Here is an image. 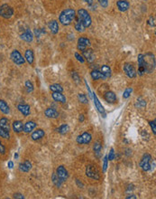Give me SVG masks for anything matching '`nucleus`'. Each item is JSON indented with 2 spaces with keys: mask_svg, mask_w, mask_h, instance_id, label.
I'll return each instance as SVG.
<instances>
[{
  "mask_svg": "<svg viewBox=\"0 0 156 199\" xmlns=\"http://www.w3.org/2000/svg\"><path fill=\"white\" fill-rule=\"evenodd\" d=\"M117 6L119 11L121 12H126L129 9L130 4L126 1V0H118L117 2Z\"/></svg>",
  "mask_w": 156,
  "mask_h": 199,
  "instance_id": "17",
  "label": "nucleus"
},
{
  "mask_svg": "<svg viewBox=\"0 0 156 199\" xmlns=\"http://www.w3.org/2000/svg\"><path fill=\"white\" fill-rule=\"evenodd\" d=\"M132 91H133V89H132V88H127V89H126V91H124V93H123V98H124V99H127V98H129L130 95H131V93H132Z\"/></svg>",
  "mask_w": 156,
  "mask_h": 199,
  "instance_id": "40",
  "label": "nucleus"
},
{
  "mask_svg": "<svg viewBox=\"0 0 156 199\" xmlns=\"http://www.w3.org/2000/svg\"><path fill=\"white\" fill-rule=\"evenodd\" d=\"M14 198H20V199H24L25 196L22 195V194H19V193H16L14 195Z\"/></svg>",
  "mask_w": 156,
  "mask_h": 199,
  "instance_id": "48",
  "label": "nucleus"
},
{
  "mask_svg": "<svg viewBox=\"0 0 156 199\" xmlns=\"http://www.w3.org/2000/svg\"><path fill=\"white\" fill-rule=\"evenodd\" d=\"M50 90L53 92H62L63 91V88L60 84H58V83H54V84H51L50 86Z\"/></svg>",
  "mask_w": 156,
  "mask_h": 199,
  "instance_id": "32",
  "label": "nucleus"
},
{
  "mask_svg": "<svg viewBox=\"0 0 156 199\" xmlns=\"http://www.w3.org/2000/svg\"><path fill=\"white\" fill-rule=\"evenodd\" d=\"M18 158V154H15V159H17Z\"/></svg>",
  "mask_w": 156,
  "mask_h": 199,
  "instance_id": "56",
  "label": "nucleus"
},
{
  "mask_svg": "<svg viewBox=\"0 0 156 199\" xmlns=\"http://www.w3.org/2000/svg\"><path fill=\"white\" fill-rule=\"evenodd\" d=\"M83 1H84L85 3H87L88 5H89V6H91L93 4V0H83Z\"/></svg>",
  "mask_w": 156,
  "mask_h": 199,
  "instance_id": "52",
  "label": "nucleus"
},
{
  "mask_svg": "<svg viewBox=\"0 0 156 199\" xmlns=\"http://www.w3.org/2000/svg\"><path fill=\"white\" fill-rule=\"evenodd\" d=\"M36 126H37V124L34 121H33V120L27 121L24 125V131L25 133H30V132H32L34 130V129H35Z\"/></svg>",
  "mask_w": 156,
  "mask_h": 199,
  "instance_id": "23",
  "label": "nucleus"
},
{
  "mask_svg": "<svg viewBox=\"0 0 156 199\" xmlns=\"http://www.w3.org/2000/svg\"><path fill=\"white\" fill-rule=\"evenodd\" d=\"M69 130H70V127H69V125H67V124L61 125V126H60V128L58 129V132L60 134H62V135L68 133Z\"/></svg>",
  "mask_w": 156,
  "mask_h": 199,
  "instance_id": "35",
  "label": "nucleus"
},
{
  "mask_svg": "<svg viewBox=\"0 0 156 199\" xmlns=\"http://www.w3.org/2000/svg\"><path fill=\"white\" fill-rule=\"evenodd\" d=\"M0 137L3 138V139L7 140V139L10 138V133H9L8 130H4V129H1V128H0Z\"/></svg>",
  "mask_w": 156,
  "mask_h": 199,
  "instance_id": "37",
  "label": "nucleus"
},
{
  "mask_svg": "<svg viewBox=\"0 0 156 199\" xmlns=\"http://www.w3.org/2000/svg\"><path fill=\"white\" fill-rule=\"evenodd\" d=\"M10 57H11L12 61L16 65H23L25 62V59L22 56V55H21L19 53V51H17V50H14L11 53Z\"/></svg>",
  "mask_w": 156,
  "mask_h": 199,
  "instance_id": "8",
  "label": "nucleus"
},
{
  "mask_svg": "<svg viewBox=\"0 0 156 199\" xmlns=\"http://www.w3.org/2000/svg\"><path fill=\"white\" fill-rule=\"evenodd\" d=\"M108 159L112 161L113 159H115V150H114V149H110V152L108 156Z\"/></svg>",
  "mask_w": 156,
  "mask_h": 199,
  "instance_id": "42",
  "label": "nucleus"
},
{
  "mask_svg": "<svg viewBox=\"0 0 156 199\" xmlns=\"http://www.w3.org/2000/svg\"><path fill=\"white\" fill-rule=\"evenodd\" d=\"M92 98H93V100H94V104H95V106H96L97 110H98V112L101 114V116H102L103 118H106V117H107L106 110H105V109H104V107L102 106V104L100 103L99 100L98 99V97H97V95H96L95 93H93Z\"/></svg>",
  "mask_w": 156,
  "mask_h": 199,
  "instance_id": "12",
  "label": "nucleus"
},
{
  "mask_svg": "<svg viewBox=\"0 0 156 199\" xmlns=\"http://www.w3.org/2000/svg\"><path fill=\"white\" fill-rule=\"evenodd\" d=\"M44 114L47 118L50 119H57L59 117V112L53 108H48L44 110Z\"/></svg>",
  "mask_w": 156,
  "mask_h": 199,
  "instance_id": "19",
  "label": "nucleus"
},
{
  "mask_svg": "<svg viewBox=\"0 0 156 199\" xmlns=\"http://www.w3.org/2000/svg\"><path fill=\"white\" fill-rule=\"evenodd\" d=\"M126 199H130V198H134V199H136V195H132L126 196Z\"/></svg>",
  "mask_w": 156,
  "mask_h": 199,
  "instance_id": "54",
  "label": "nucleus"
},
{
  "mask_svg": "<svg viewBox=\"0 0 156 199\" xmlns=\"http://www.w3.org/2000/svg\"><path fill=\"white\" fill-rule=\"evenodd\" d=\"M146 106V101L144 100H143L142 98H138L137 99V102H136V107L138 108H144Z\"/></svg>",
  "mask_w": 156,
  "mask_h": 199,
  "instance_id": "38",
  "label": "nucleus"
},
{
  "mask_svg": "<svg viewBox=\"0 0 156 199\" xmlns=\"http://www.w3.org/2000/svg\"><path fill=\"white\" fill-rule=\"evenodd\" d=\"M20 37L22 40L27 42V43H31V42H33V40H34V35L29 29H27L25 32H24L22 35H21Z\"/></svg>",
  "mask_w": 156,
  "mask_h": 199,
  "instance_id": "20",
  "label": "nucleus"
},
{
  "mask_svg": "<svg viewBox=\"0 0 156 199\" xmlns=\"http://www.w3.org/2000/svg\"><path fill=\"white\" fill-rule=\"evenodd\" d=\"M108 156H106L103 159V172H106V170L108 169Z\"/></svg>",
  "mask_w": 156,
  "mask_h": 199,
  "instance_id": "43",
  "label": "nucleus"
},
{
  "mask_svg": "<svg viewBox=\"0 0 156 199\" xmlns=\"http://www.w3.org/2000/svg\"><path fill=\"white\" fill-rule=\"evenodd\" d=\"M75 57H76V59H77L79 62H81V64H83V62H84V58H83L81 55H79V53H75Z\"/></svg>",
  "mask_w": 156,
  "mask_h": 199,
  "instance_id": "46",
  "label": "nucleus"
},
{
  "mask_svg": "<svg viewBox=\"0 0 156 199\" xmlns=\"http://www.w3.org/2000/svg\"><path fill=\"white\" fill-rule=\"evenodd\" d=\"M82 54L89 62H93L95 61V55L92 49H85L84 51H82Z\"/></svg>",
  "mask_w": 156,
  "mask_h": 199,
  "instance_id": "16",
  "label": "nucleus"
},
{
  "mask_svg": "<svg viewBox=\"0 0 156 199\" xmlns=\"http://www.w3.org/2000/svg\"><path fill=\"white\" fill-rule=\"evenodd\" d=\"M17 109L25 117L29 116L30 113H31V108L28 104H18Z\"/></svg>",
  "mask_w": 156,
  "mask_h": 199,
  "instance_id": "18",
  "label": "nucleus"
},
{
  "mask_svg": "<svg viewBox=\"0 0 156 199\" xmlns=\"http://www.w3.org/2000/svg\"><path fill=\"white\" fill-rule=\"evenodd\" d=\"M78 19L81 21L82 24L84 25V26L86 28L89 27L91 25V17L87 10L83 9V8L78 10Z\"/></svg>",
  "mask_w": 156,
  "mask_h": 199,
  "instance_id": "2",
  "label": "nucleus"
},
{
  "mask_svg": "<svg viewBox=\"0 0 156 199\" xmlns=\"http://www.w3.org/2000/svg\"><path fill=\"white\" fill-rule=\"evenodd\" d=\"M32 169V163L29 160H25L24 163H21L19 165V170L22 172H29Z\"/></svg>",
  "mask_w": 156,
  "mask_h": 199,
  "instance_id": "25",
  "label": "nucleus"
},
{
  "mask_svg": "<svg viewBox=\"0 0 156 199\" xmlns=\"http://www.w3.org/2000/svg\"><path fill=\"white\" fill-rule=\"evenodd\" d=\"M151 160L152 156L148 153H145L140 161V166L143 171H149L151 169Z\"/></svg>",
  "mask_w": 156,
  "mask_h": 199,
  "instance_id": "6",
  "label": "nucleus"
},
{
  "mask_svg": "<svg viewBox=\"0 0 156 199\" xmlns=\"http://www.w3.org/2000/svg\"><path fill=\"white\" fill-rule=\"evenodd\" d=\"M144 58V64H145V70L146 72L150 73L153 71L155 65V59L154 55L151 53H147L146 55H143Z\"/></svg>",
  "mask_w": 156,
  "mask_h": 199,
  "instance_id": "3",
  "label": "nucleus"
},
{
  "mask_svg": "<svg viewBox=\"0 0 156 199\" xmlns=\"http://www.w3.org/2000/svg\"><path fill=\"white\" fill-rule=\"evenodd\" d=\"M25 88H26L27 92H32V91H34V85H33V83L31 82L30 81H25Z\"/></svg>",
  "mask_w": 156,
  "mask_h": 199,
  "instance_id": "39",
  "label": "nucleus"
},
{
  "mask_svg": "<svg viewBox=\"0 0 156 199\" xmlns=\"http://www.w3.org/2000/svg\"><path fill=\"white\" fill-rule=\"evenodd\" d=\"M78 98H79V102H81V103H83V104H88V103H89V100H88V98L86 97L85 94H83V93H79V94H78Z\"/></svg>",
  "mask_w": 156,
  "mask_h": 199,
  "instance_id": "36",
  "label": "nucleus"
},
{
  "mask_svg": "<svg viewBox=\"0 0 156 199\" xmlns=\"http://www.w3.org/2000/svg\"><path fill=\"white\" fill-rule=\"evenodd\" d=\"M25 60L29 64H34V52L32 49H28L25 51Z\"/></svg>",
  "mask_w": 156,
  "mask_h": 199,
  "instance_id": "27",
  "label": "nucleus"
},
{
  "mask_svg": "<svg viewBox=\"0 0 156 199\" xmlns=\"http://www.w3.org/2000/svg\"><path fill=\"white\" fill-rule=\"evenodd\" d=\"M85 83H86V87H87V90H88V91H89V97L90 98H92V92H91V91H90V88H89V84H88V82L85 81Z\"/></svg>",
  "mask_w": 156,
  "mask_h": 199,
  "instance_id": "50",
  "label": "nucleus"
},
{
  "mask_svg": "<svg viewBox=\"0 0 156 199\" xmlns=\"http://www.w3.org/2000/svg\"><path fill=\"white\" fill-rule=\"evenodd\" d=\"M0 110H1L4 114L10 113V108L4 100H0Z\"/></svg>",
  "mask_w": 156,
  "mask_h": 199,
  "instance_id": "29",
  "label": "nucleus"
},
{
  "mask_svg": "<svg viewBox=\"0 0 156 199\" xmlns=\"http://www.w3.org/2000/svg\"><path fill=\"white\" fill-rule=\"evenodd\" d=\"M14 15V10L8 4H3L0 6V16L5 19L11 18Z\"/></svg>",
  "mask_w": 156,
  "mask_h": 199,
  "instance_id": "5",
  "label": "nucleus"
},
{
  "mask_svg": "<svg viewBox=\"0 0 156 199\" xmlns=\"http://www.w3.org/2000/svg\"><path fill=\"white\" fill-rule=\"evenodd\" d=\"M104 99L108 103H116L117 101L116 93L111 91H108L107 92H105V94H104Z\"/></svg>",
  "mask_w": 156,
  "mask_h": 199,
  "instance_id": "14",
  "label": "nucleus"
},
{
  "mask_svg": "<svg viewBox=\"0 0 156 199\" xmlns=\"http://www.w3.org/2000/svg\"><path fill=\"white\" fill-rule=\"evenodd\" d=\"M0 128L4 129L6 130L10 131V125H9V121L6 118H2L0 120Z\"/></svg>",
  "mask_w": 156,
  "mask_h": 199,
  "instance_id": "30",
  "label": "nucleus"
},
{
  "mask_svg": "<svg viewBox=\"0 0 156 199\" xmlns=\"http://www.w3.org/2000/svg\"><path fill=\"white\" fill-rule=\"evenodd\" d=\"M56 175L59 177V179L61 183H64L69 177V173L68 170L65 169L64 166H59L56 169Z\"/></svg>",
  "mask_w": 156,
  "mask_h": 199,
  "instance_id": "7",
  "label": "nucleus"
},
{
  "mask_svg": "<svg viewBox=\"0 0 156 199\" xmlns=\"http://www.w3.org/2000/svg\"><path fill=\"white\" fill-rule=\"evenodd\" d=\"M91 140H92V136L89 132H84L82 135H79L78 136V138L76 140L77 143L78 144H89L91 142Z\"/></svg>",
  "mask_w": 156,
  "mask_h": 199,
  "instance_id": "10",
  "label": "nucleus"
},
{
  "mask_svg": "<svg viewBox=\"0 0 156 199\" xmlns=\"http://www.w3.org/2000/svg\"><path fill=\"white\" fill-rule=\"evenodd\" d=\"M100 72L103 74V76L105 77V79L109 78L111 76V69L108 65H103L100 69Z\"/></svg>",
  "mask_w": 156,
  "mask_h": 199,
  "instance_id": "28",
  "label": "nucleus"
},
{
  "mask_svg": "<svg viewBox=\"0 0 156 199\" xmlns=\"http://www.w3.org/2000/svg\"><path fill=\"white\" fill-rule=\"evenodd\" d=\"M76 16L77 15L74 9L67 8L60 13L59 16V20L63 25H70L72 21L76 18Z\"/></svg>",
  "mask_w": 156,
  "mask_h": 199,
  "instance_id": "1",
  "label": "nucleus"
},
{
  "mask_svg": "<svg viewBox=\"0 0 156 199\" xmlns=\"http://www.w3.org/2000/svg\"><path fill=\"white\" fill-rule=\"evenodd\" d=\"M149 124H150V126H151V128H152V130L153 134L155 135V134H156V124H155V120L150 121Z\"/></svg>",
  "mask_w": 156,
  "mask_h": 199,
  "instance_id": "44",
  "label": "nucleus"
},
{
  "mask_svg": "<svg viewBox=\"0 0 156 199\" xmlns=\"http://www.w3.org/2000/svg\"><path fill=\"white\" fill-rule=\"evenodd\" d=\"M93 150H94L95 156L97 157L98 159L101 158V155H102V146L100 144V142L97 141L94 143V146H93Z\"/></svg>",
  "mask_w": 156,
  "mask_h": 199,
  "instance_id": "26",
  "label": "nucleus"
},
{
  "mask_svg": "<svg viewBox=\"0 0 156 199\" xmlns=\"http://www.w3.org/2000/svg\"><path fill=\"white\" fill-rule=\"evenodd\" d=\"M72 78H73L74 81L77 83V84H79V83H80V77L79 76V74L76 72H72Z\"/></svg>",
  "mask_w": 156,
  "mask_h": 199,
  "instance_id": "41",
  "label": "nucleus"
},
{
  "mask_svg": "<svg viewBox=\"0 0 156 199\" xmlns=\"http://www.w3.org/2000/svg\"><path fill=\"white\" fill-rule=\"evenodd\" d=\"M76 182H77V184H78V186H81V187H83V185H82L81 183H79V180H76Z\"/></svg>",
  "mask_w": 156,
  "mask_h": 199,
  "instance_id": "55",
  "label": "nucleus"
},
{
  "mask_svg": "<svg viewBox=\"0 0 156 199\" xmlns=\"http://www.w3.org/2000/svg\"><path fill=\"white\" fill-rule=\"evenodd\" d=\"M45 136V132L44 130L41 129H37L36 130H34L32 134H31V139H32L34 141H37L41 140Z\"/></svg>",
  "mask_w": 156,
  "mask_h": 199,
  "instance_id": "15",
  "label": "nucleus"
},
{
  "mask_svg": "<svg viewBox=\"0 0 156 199\" xmlns=\"http://www.w3.org/2000/svg\"><path fill=\"white\" fill-rule=\"evenodd\" d=\"M138 74L140 76L143 75L145 72H146V70H145V64H144V58H143V55H138Z\"/></svg>",
  "mask_w": 156,
  "mask_h": 199,
  "instance_id": "13",
  "label": "nucleus"
},
{
  "mask_svg": "<svg viewBox=\"0 0 156 199\" xmlns=\"http://www.w3.org/2000/svg\"><path fill=\"white\" fill-rule=\"evenodd\" d=\"M51 181H53V183L56 186V187H58V188H60V186H61V185H62V183L60 181V179H59V177L57 176V175H56V173H53V176H51Z\"/></svg>",
  "mask_w": 156,
  "mask_h": 199,
  "instance_id": "34",
  "label": "nucleus"
},
{
  "mask_svg": "<svg viewBox=\"0 0 156 199\" xmlns=\"http://www.w3.org/2000/svg\"><path fill=\"white\" fill-rule=\"evenodd\" d=\"M124 72L129 78H136V75H137V72H136V68H134V66L132 64H129V62L124 64Z\"/></svg>",
  "mask_w": 156,
  "mask_h": 199,
  "instance_id": "9",
  "label": "nucleus"
},
{
  "mask_svg": "<svg viewBox=\"0 0 156 199\" xmlns=\"http://www.w3.org/2000/svg\"><path fill=\"white\" fill-rule=\"evenodd\" d=\"M48 27H49L51 32L53 35H56L59 32V25H58V22L55 20L50 21V22L48 23Z\"/></svg>",
  "mask_w": 156,
  "mask_h": 199,
  "instance_id": "22",
  "label": "nucleus"
},
{
  "mask_svg": "<svg viewBox=\"0 0 156 199\" xmlns=\"http://www.w3.org/2000/svg\"><path fill=\"white\" fill-rule=\"evenodd\" d=\"M91 43H90V40L87 37L84 36H81L78 39V49L79 51H84L85 49H87L88 46H90Z\"/></svg>",
  "mask_w": 156,
  "mask_h": 199,
  "instance_id": "11",
  "label": "nucleus"
},
{
  "mask_svg": "<svg viewBox=\"0 0 156 199\" xmlns=\"http://www.w3.org/2000/svg\"><path fill=\"white\" fill-rule=\"evenodd\" d=\"M98 1H99V3H100V5H101L102 7H104V8L108 7V0H98Z\"/></svg>",
  "mask_w": 156,
  "mask_h": 199,
  "instance_id": "45",
  "label": "nucleus"
},
{
  "mask_svg": "<svg viewBox=\"0 0 156 199\" xmlns=\"http://www.w3.org/2000/svg\"><path fill=\"white\" fill-rule=\"evenodd\" d=\"M149 24L151 26H155V23H154V17L151 16L150 17V20H149Z\"/></svg>",
  "mask_w": 156,
  "mask_h": 199,
  "instance_id": "49",
  "label": "nucleus"
},
{
  "mask_svg": "<svg viewBox=\"0 0 156 199\" xmlns=\"http://www.w3.org/2000/svg\"><path fill=\"white\" fill-rule=\"evenodd\" d=\"M6 153V148L5 146L3 145V143L1 142V140H0V154L4 155Z\"/></svg>",
  "mask_w": 156,
  "mask_h": 199,
  "instance_id": "47",
  "label": "nucleus"
},
{
  "mask_svg": "<svg viewBox=\"0 0 156 199\" xmlns=\"http://www.w3.org/2000/svg\"><path fill=\"white\" fill-rule=\"evenodd\" d=\"M51 97L55 101L61 102V103H65L66 102V97L62 94V92H53L51 94Z\"/></svg>",
  "mask_w": 156,
  "mask_h": 199,
  "instance_id": "24",
  "label": "nucleus"
},
{
  "mask_svg": "<svg viewBox=\"0 0 156 199\" xmlns=\"http://www.w3.org/2000/svg\"><path fill=\"white\" fill-rule=\"evenodd\" d=\"M7 166H8L9 169H13V167H14V163H13L12 161H9V162L7 163Z\"/></svg>",
  "mask_w": 156,
  "mask_h": 199,
  "instance_id": "51",
  "label": "nucleus"
},
{
  "mask_svg": "<svg viewBox=\"0 0 156 199\" xmlns=\"http://www.w3.org/2000/svg\"><path fill=\"white\" fill-rule=\"evenodd\" d=\"M79 120L80 122H83V121H84V116H83V115H79Z\"/></svg>",
  "mask_w": 156,
  "mask_h": 199,
  "instance_id": "53",
  "label": "nucleus"
},
{
  "mask_svg": "<svg viewBox=\"0 0 156 199\" xmlns=\"http://www.w3.org/2000/svg\"><path fill=\"white\" fill-rule=\"evenodd\" d=\"M91 77H92L93 80H95V81H98L99 79H105V77L103 76V74L100 72V71H98V70L92 71L91 72Z\"/></svg>",
  "mask_w": 156,
  "mask_h": 199,
  "instance_id": "31",
  "label": "nucleus"
},
{
  "mask_svg": "<svg viewBox=\"0 0 156 199\" xmlns=\"http://www.w3.org/2000/svg\"><path fill=\"white\" fill-rule=\"evenodd\" d=\"M86 176L90 177L92 179L99 180L100 179V174L98 169V167L95 165H88L86 167Z\"/></svg>",
  "mask_w": 156,
  "mask_h": 199,
  "instance_id": "4",
  "label": "nucleus"
},
{
  "mask_svg": "<svg viewBox=\"0 0 156 199\" xmlns=\"http://www.w3.org/2000/svg\"><path fill=\"white\" fill-rule=\"evenodd\" d=\"M75 29L78 31V32L82 33V32H84V31H85L86 27L84 26V25L82 24V22H81L80 20L77 19V22H76V24H75Z\"/></svg>",
  "mask_w": 156,
  "mask_h": 199,
  "instance_id": "33",
  "label": "nucleus"
},
{
  "mask_svg": "<svg viewBox=\"0 0 156 199\" xmlns=\"http://www.w3.org/2000/svg\"><path fill=\"white\" fill-rule=\"evenodd\" d=\"M12 128L15 133H20L24 131V124L21 120H15L12 124Z\"/></svg>",
  "mask_w": 156,
  "mask_h": 199,
  "instance_id": "21",
  "label": "nucleus"
}]
</instances>
